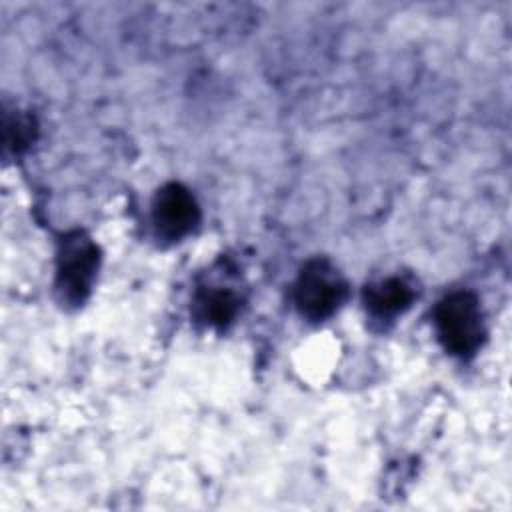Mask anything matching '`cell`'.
<instances>
[{"label": "cell", "mask_w": 512, "mask_h": 512, "mask_svg": "<svg viewBox=\"0 0 512 512\" xmlns=\"http://www.w3.org/2000/svg\"><path fill=\"white\" fill-rule=\"evenodd\" d=\"M436 328L452 354H472L482 342V314L478 300L468 292L446 296L436 308Z\"/></svg>", "instance_id": "1"}, {"label": "cell", "mask_w": 512, "mask_h": 512, "mask_svg": "<svg viewBox=\"0 0 512 512\" xmlns=\"http://www.w3.org/2000/svg\"><path fill=\"white\" fill-rule=\"evenodd\" d=\"M344 290L340 274L328 262L316 260L302 270L294 296L302 314L312 320H322L338 308Z\"/></svg>", "instance_id": "2"}, {"label": "cell", "mask_w": 512, "mask_h": 512, "mask_svg": "<svg viewBox=\"0 0 512 512\" xmlns=\"http://www.w3.org/2000/svg\"><path fill=\"white\" fill-rule=\"evenodd\" d=\"M96 246L80 232L62 240L58 258V292L66 302H82L96 272Z\"/></svg>", "instance_id": "3"}, {"label": "cell", "mask_w": 512, "mask_h": 512, "mask_svg": "<svg viewBox=\"0 0 512 512\" xmlns=\"http://www.w3.org/2000/svg\"><path fill=\"white\" fill-rule=\"evenodd\" d=\"M158 236L178 240L198 222V206L194 196L180 184H168L158 190L152 210Z\"/></svg>", "instance_id": "4"}, {"label": "cell", "mask_w": 512, "mask_h": 512, "mask_svg": "<svg viewBox=\"0 0 512 512\" xmlns=\"http://www.w3.org/2000/svg\"><path fill=\"white\" fill-rule=\"evenodd\" d=\"M412 300L410 288L396 278L384 280L366 292V304L376 316H394Z\"/></svg>", "instance_id": "5"}, {"label": "cell", "mask_w": 512, "mask_h": 512, "mask_svg": "<svg viewBox=\"0 0 512 512\" xmlns=\"http://www.w3.org/2000/svg\"><path fill=\"white\" fill-rule=\"evenodd\" d=\"M236 312V300L226 292H214L204 298V314L212 324L228 322Z\"/></svg>", "instance_id": "6"}]
</instances>
